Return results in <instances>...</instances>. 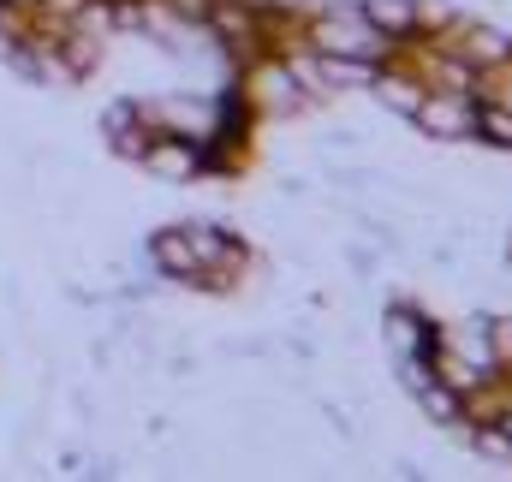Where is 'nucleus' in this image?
<instances>
[{"instance_id": "nucleus-1", "label": "nucleus", "mask_w": 512, "mask_h": 482, "mask_svg": "<svg viewBox=\"0 0 512 482\" xmlns=\"http://www.w3.org/2000/svg\"><path fill=\"white\" fill-rule=\"evenodd\" d=\"M382 48V36H376V24H322V54H376Z\"/></svg>"}, {"instance_id": "nucleus-2", "label": "nucleus", "mask_w": 512, "mask_h": 482, "mask_svg": "<svg viewBox=\"0 0 512 482\" xmlns=\"http://www.w3.org/2000/svg\"><path fill=\"white\" fill-rule=\"evenodd\" d=\"M143 161H149V173H161V179L197 173V149H185V143H155V149H143Z\"/></svg>"}, {"instance_id": "nucleus-3", "label": "nucleus", "mask_w": 512, "mask_h": 482, "mask_svg": "<svg viewBox=\"0 0 512 482\" xmlns=\"http://www.w3.org/2000/svg\"><path fill=\"white\" fill-rule=\"evenodd\" d=\"M155 256H161V268H173V274H197V250H191V239H179V233H161V239H155Z\"/></svg>"}, {"instance_id": "nucleus-4", "label": "nucleus", "mask_w": 512, "mask_h": 482, "mask_svg": "<svg viewBox=\"0 0 512 482\" xmlns=\"http://www.w3.org/2000/svg\"><path fill=\"white\" fill-rule=\"evenodd\" d=\"M322 78H328V84H370V66L352 60V54H334V60L322 66Z\"/></svg>"}, {"instance_id": "nucleus-5", "label": "nucleus", "mask_w": 512, "mask_h": 482, "mask_svg": "<svg viewBox=\"0 0 512 482\" xmlns=\"http://www.w3.org/2000/svg\"><path fill=\"white\" fill-rule=\"evenodd\" d=\"M417 120L429 125V131H465L471 114H459V108H417Z\"/></svg>"}, {"instance_id": "nucleus-6", "label": "nucleus", "mask_w": 512, "mask_h": 482, "mask_svg": "<svg viewBox=\"0 0 512 482\" xmlns=\"http://www.w3.org/2000/svg\"><path fill=\"white\" fill-rule=\"evenodd\" d=\"M364 18H370V24H387V30H405V24H411V6H399V0H376Z\"/></svg>"}, {"instance_id": "nucleus-7", "label": "nucleus", "mask_w": 512, "mask_h": 482, "mask_svg": "<svg viewBox=\"0 0 512 482\" xmlns=\"http://www.w3.org/2000/svg\"><path fill=\"white\" fill-rule=\"evenodd\" d=\"M423 405H429V417H447V423L459 417V399L447 387H423Z\"/></svg>"}, {"instance_id": "nucleus-8", "label": "nucleus", "mask_w": 512, "mask_h": 482, "mask_svg": "<svg viewBox=\"0 0 512 482\" xmlns=\"http://www.w3.org/2000/svg\"><path fill=\"white\" fill-rule=\"evenodd\" d=\"M483 131H489L495 143H512V114H501V108H489V114H483Z\"/></svg>"}, {"instance_id": "nucleus-9", "label": "nucleus", "mask_w": 512, "mask_h": 482, "mask_svg": "<svg viewBox=\"0 0 512 482\" xmlns=\"http://www.w3.org/2000/svg\"><path fill=\"white\" fill-rule=\"evenodd\" d=\"M382 102H393V108H405V114H417V108H423V102H417V96H411L405 84H387V90H382Z\"/></svg>"}]
</instances>
